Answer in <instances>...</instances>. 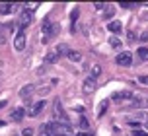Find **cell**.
I'll return each instance as SVG.
<instances>
[{"label": "cell", "mask_w": 148, "mask_h": 136, "mask_svg": "<svg viewBox=\"0 0 148 136\" xmlns=\"http://www.w3.org/2000/svg\"><path fill=\"white\" fill-rule=\"evenodd\" d=\"M4 124H6V122H4V121H0V126H4Z\"/></svg>", "instance_id": "e575fe53"}, {"label": "cell", "mask_w": 148, "mask_h": 136, "mask_svg": "<svg viewBox=\"0 0 148 136\" xmlns=\"http://www.w3.org/2000/svg\"><path fill=\"white\" fill-rule=\"evenodd\" d=\"M55 53L59 54V56H68V53H70V49H68V45H64V43H60V45H57V49H55Z\"/></svg>", "instance_id": "7c38bea8"}, {"label": "cell", "mask_w": 148, "mask_h": 136, "mask_svg": "<svg viewBox=\"0 0 148 136\" xmlns=\"http://www.w3.org/2000/svg\"><path fill=\"white\" fill-rule=\"evenodd\" d=\"M78 124H80V129H90V121L86 119V117H80V121H78Z\"/></svg>", "instance_id": "ffe728a7"}, {"label": "cell", "mask_w": 148, "mask_h": 136, "mask_svg": "<svg viewBox=\"0 0 148 136\" xmlns=\"http://www.w3.org/2000/svg\"><path fill=\"white\" fill-rule=\"evenodd\" d=\"M146 126H148V121H146Z\"/></svg>", "instance_id": "8d00e7d4"}, {"label": "cell", "mask_w": 148, "mask_h": 136, "mask_svg": "<svg viewBox=\"0 0 148 136\" xmlns=\"http://www.w3.org/2000/svg\"><path fill=\"white\" fill-rule=\"evenodd\" d=\"M0 29H2V23H0Z\"/></svg>", "instance_id": "d590c367"}, {"label": "cell", "mask_w": 148, "mask_h": 136, "mask_svg": "<svg viewBox=\"0 0 148 136\" xmlns=\"http://www.w3.org/2000/svg\"><path fill=\"white\" fill-rule=\"evenodd\" d=\"M78 16H80V10H78V8H74L72 14H70V22H72V25H74V22L78 20Z\"/></svg>", "instance_id": "7402d4cb"}, {"label": "cell", "mask_w": 148, "mask_h": 136, "mask_svg": "<svg viewBox=\"0 0 148 136\" xmlns=\"http://www.w3.org/2000/svg\"><path fill=\"white\" fill-rule=\"evenodd\" d=\"M107 29H109L111 33H121V31H123V23L121 22H109L107 23Z\"/></svg>", "instance_id": "8fae6325"}, {"label": "cell", "mask_w": 148, "mask_h": 136, "mask_svg": "<svg viewBox=\"0 0 148 136\" xmlns=\"http://www.w3.org/2000/svg\"><path fill=\"white\" fill-rule=\"evenodd\" d=\"M138 124H140L138 121H136V122H134V121H129V126H133V129H138Z\"/></svg>", "instance_id": "4316f807"}, {"label": "cell", "mask_w": 148, "mask_h": 136, "mask_svg": "<svg viewBox=\"0 0 148 136\" xmlns=\"http://www.w3.org/2000/svg\"><path fill=\"white\" fill-rule=\"evenodd\" d=\"M115 61H117L119 66H131V64H133V54L129 53V51H123V53L117 54Z\"/></svg>", "instance_id": "8992f818"}, {"label": "cell", "mask_w": 148, "mask_h": 136, "mask_svg": "<svg viewBox=\"0 0 148 136\" xmlns=\"http://www.w3.org/2000/svg\"><path fill=\"white\" fill-rule=\"evenodd\" d=\"M127 37H129V41H134V31H129Z\"/></svg>", "instance_id": "83f0119b"}, {"label": "cell", "mask_w": 148, "mask_h": 136, "mask_svg": "<svg viewBox=\"0 0 148 136\" xmlns=\"http://www.w3.org/2000/svg\"><path fill=\"white\" fill-rule=\"evenodd\" d=\"M109 45L117 49V47H121V41H119V39L115 37V35H113V37H109Z\"/></svg>", "instance_id": "603a6c76"}, {"label": "cell", "mask_w": 148, "mask_h": 136, "mask_svg": "<svg viewBox=\"0 0 148 136\" xmlns=\"http://www.w3.org/2000/svg\"><path fill=\"white\" fill-rule=\"evenodd\" d=\"M45 105H47V101H45V99H39V101L27 103V109H25V113H27V117H37V115L43 113Z\"/></svg>", "instance_id": "7a4b0ae2"}, {"label": "cell", "mask_w": 148, "mask_h": 136, "mask_svg": "<svg viewBox=\"0 0 148 136\" xmlns=\"http://www.w3.org/2000/svg\"><path fill=\"white\" fill-rule=\"evenodd\" d=\"M107 107H109V101L103 99V101L99 103V109H97V119H101V117H103V113L107 111Z\"/></svg>", "instance_id": "4fadbf2b"}, {"label": "cell", "mask_w": 148, "mask_h": 136, "mask_svg": "<svg viewBox=\"0 0 148 136\" xmlns=\"http://www.w3.org/2000/svg\"><path fill=\"white\" fill-rule=\"evenodd\" d=\"M136 56H140L142 61H148V47H140L136 51Z\"/></svg>", "instance_id": "d6986e66"}, {"label": "cell", "mask_w": 148, "mask_h": 136, "mask_svg": "<svg viewBox=\"0 0 148 136\" xmlns=\"http://www.w3.org/2000/svg\"><path fill=\"white\" fill-rule=\"evenodd\" d=\"M22 136H33V129H23Z\"/></svg>", "instance_id": "d4e9b609"}, {"label": "cell", "mask_w": 148, "mask_h": 136, "mask_svg": "<svg viewBox=\"0 0 148 136\" xmlns=\"http://www.w3.org/2000/svg\"><path fill=\"white\" fill-rule=\"evenodd\" d=\"M39 136H51V134H49L47 130H43V129H41V132H39Z\"/></svg>", "instance_id": "1f68e13d"}, {"label": "cell", "mask_w": 148, "mask_h": 136, "mask_svg": "<svg viewBox=\"0 0 148 136\" xmlns=\"http://www.w3.org/2000/svg\"><path fill=\"white\" fill-rule=\"evenodd\" d=\"M57 58H59V56H57V53H55V51H51V53L45 54V62H47V64H53Z\"/></svg>", "instance_id": "e0dca14e"}, {"label": "cell", "mask_w": 148, "mask_h": 136, "mask_svg": "<svg viewBox=\"0 0 148 136\" xmlns=\"http://www.w3.org/2000/svg\"><path fill=\"white\" fill-rule=\"evenodd\" d=\"M2 107H6V101H0V109H2Z\"/></svg>", "instance_id": "836d02e7"}, {"label": "cell", "mask_w": 148, "mask_h": 136, "mask_svg": "<svg viewBox=\"0 0 148 136\" xmlns=\"http://www.w3.org/2000/svg\"><path fill=\"white\" fill-rule=\"evenodd\" d=\"M60 31V27L57 25V23H51L49 22V18L43 22V25H41V33H43V43H49V39H53L57 33Z\"/></svg>", "instance_id": "6da1fadb"}, {"label": "cell", "mask_w": 148, "mask_h": 136, "mask_svg": "<svg viewBox=\"0 0 148 136\" xmlns=\"http://www.w3.org/2000/svg\"><path fill=\"white\" fill-rule=\"evenodd\" d=\"M119 6L125 8V10H131V8H136V4H134V2H121Z\"/></svg>", "instance_id": "cb8c5ba5"}, {"label": "cell", "mask_w": 148, "mask_h": 136, "mask_svg": "<svg viewBox=\"0 0 148 136\" xmlns=\"http://www.w3.org/2000/svg\"><path fill=\"white\" fill-rule=\"evenodd\" d=\"M23 117H25V109H22V107H16V109H12V113H10V119L16 122L23 121Z\"/></svg>", "instance_id": "9c48e42d"}, {"label": "cell", "mask_w": 148, "mask_h": 136, "mask_svg": "<svg viewBox=\"0 0 148 136\" xmlns=\"http://www.w3.org/2000/svg\"><path fill=\"white\" fill-rule=\"evenodd\" d=\"M14 47H16V51H23V49H25V29H20L16 33Z\"/></svg>", "instance_id": "52a82bcc"}, {"label": "cell", "mask_w": 148, "mask_h": 136, "mask_svg": "<svg viewBox=\"0 0 148 136\" xmlns=\"http://www.w3.org/2000/svg\"><path fill=\"white\" fill-rule=\"evenodd\" d=\"M138 82H142V84H148V76H140V78H138Z\"/></svg>", "instance_id": "f1b7e54d"}, {"label": "cell", "mask_w": 148, "mask_h": 136, "mask_svg": "<svg viewBox=\"0 0 148 136\" xmlns=\"http://www.w3.org/2000/svg\"><path fill=\"white\" fill-rule=\"evenodd\" d=\"M68 61H72V62H80V61H82V54L78 53V51H70V53H68Z\"/></svg>", "instance_id": "2e32d148"}, {"label": "cell", "mask_w": 148, "mask_h": 136, "mask_svg": "<svg viewBox=\"0 0 148 136\" xmlns=\"http://www.w3.org/2000/svg\"><path fill=\"white\" fill-rule=\"evenodd\" d=\"M53 111H55V117H57V122H66V124H70V119H68L66 111L62 109V103H60L59 99H55V107H53Z\"/></svg>", "instance_id": "3957f363"}, {"label": "cell", "mask_w": 148, "mask_h": 136, "mask_svg": "<svg viewBox=\"0 0 148 136\" xmlns=\"http://www.w3.org/2000/svg\"><path fill=\"white\" fill-rule=\"evenodd\" d=\"M113 16H115V8H113V6H107V12L103 14V18H105V20H111Z\"/></svg>", "instance_id": "44dd1931"}, {"label": "cell", "mask_w": 148, "mask_h": 136, "mask_svg": "<svg viewBox=\"0 0 148 136\" xmlns=\"http://www.w3.org/2000/svg\"><path fill=\"white\" fill-rule=\"evenodd\" d=\"M96 86H97L96 80H94V78H90V76L86 78V80H84V84H82V88H84V91H86V93L94 91V90H96Z\"/></svg>", "instance_id": "30bf717a"}, {"label": "cell", "mask_w": 148, "mask_h": 136, "mask_svg": "<svg viewBox=\"0 0 148 136\" xmlns=\"http://www.w3.org/2000/svg\"><path fill=\"white\" fill-rule=\"evenodd\" d=\"M94 6H96L97 10H101V8H105V4H101V2H96V4H94Z\"/></svg>", "instance_id": "4dcf8cb0"}, {"label": "cell", "mask_w": 148, "mask_h": 136, "mask_svg": "<svg viewBox=\"0 0 148 136\" xmlns=\"http://www.w3.org/2000/svg\"><path fill=\"white\" fill-rule=\"evenodd\" d=\"M131 105L136 107V109H144V107H148V97H144V95H134L131 99Z\"/></svg>", "instance_id": "ba28073f"}, {"label": "cell", "mask_w": 148, "mask_h": 136, "mask_svg": "<svg viewBox=\"0 0 148 136\" xmlns=\"http://www.w3.org/2000/svg\"><path fill=\"white\" fill-rule=\"evenodd\" d=\"M140 41H148V33H142V35H140Z\"/></svg>", "instance_id": "d6a6232c"}, {"label": "cell", "mask_w": 148, "mask_h": 136, "mask_svg": "<svg viewBox=\"0 0 148 136\" xmlns=\"http://www.w3.org/2000/svg\"><path fill=\"white\" fill-rule=\"evenodd\" d=\"M31 93H33V86H23L22 90H20V97H29Z\"/></svg>", "instance_id": "9a60e30c"}, {"label": "cell", "mask_w": 148, "mask_h": 136, "mask_svg": "<svg viewBox=\"0 0 148 136\" xmlns=\"http://www.w3.org/2000/svg\"><path fill=\"white\" fill-rule=\"evenodd\" d=\"M133 136H148V132H144V130H134Z\"/></svg>", "instance_id": "484cf974"}, {"label": "cell", "mask_w": 148, "mask_h": 136, "mask_svg": "<svg viewBox=\"0 0 148 136\" xmlns=\"http://www.w3.org/2000/svg\"><path fill=\"white\" fill-rule=\"evenodd\" d=\"M31 20H33V12L22 10V14H20V18H18V27H20V29H25V27L31 23Z\"/></svg>", "instance_id": "277c9868"}, {"label": "cell", "mask_w": 148, "mask_h": 136, "mask_svg": "<svg viewBox=\"0 0 148 136\" xmlns=\"http://www.w3.org/2000/svg\"><path fill=\"white\" fill-rule=\"evenodd\" d=\"M133 97H134V93H133V91H129V90L115 91V93L111 95V99H113V101H119V103H127V101H131Z\"/></svg>", "instance_id": "5b68a950"}, {"label": "cell", "mask_w": 148, "mask_h": 136, "mask_svg": "<svg viewBox=\"0 0 148 136\" xmlns=\"http://www.w3.org/2000/svg\"><path fill=\"white\" fill-rule=\"evenodd\" d=\"M16 10V4H0V14H12Z\"/></svg>", "instance_id": "5bb4252c"}, {"label": "cell", "mask_w": 148, "mask_h": 136, "mask_svg": "<svg viewBox=\"0 0 148 136\" xmlns=\"http://www.w3.org/2000/svg\"><path fill=\"white\" fill-rule=\"evenodd\" d=\"M74 136H94L92 132H78V134H74Z\"/></svg>", "instance_id": "f546056e"}, {"label": "cell", "mask_w": 148, "mask_h": 136, "mask_svg": "<svg viewBox=\"0 0 148 136\" xmlns=\"http://www.w3.org/2000/svg\"><path fill=\"white\" fill-rule=\"evenodd\" d=\"M99 74H101V66H99V64H94V66H92V72H90V78L96 80Z\"/></svg>", "instance_id": "ac0fdd59"}]
</instances>
